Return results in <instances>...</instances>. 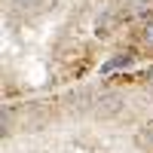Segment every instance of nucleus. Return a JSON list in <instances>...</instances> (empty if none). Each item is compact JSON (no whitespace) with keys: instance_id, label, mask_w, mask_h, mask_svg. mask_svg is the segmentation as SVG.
<instances>
[{"instance_id":"nucleus-2","label":"nucleus","mask_w":153,"mask_h":153,"mask_svg":"<svg viewBox=\"0 0 153 153\" xmlns=\"http://www.w3.org/2000/svg\"><path fill=\"white\" fill-rule=\"evenodd\" d=\"M150 76H153V74H150Z\"/></svg>"},{"instance_id":"nucleus-1","label":"nucleus","mask_w":153,"mask_h":153,"mask_svg":"<svg viewBox=\"0 0 153 153\" xmlns=\"http://www.w3.org/2000/svg\"><path fill=\"white\" fill-rule=\"evenodd\" d=\"M141 37H144V43H153V19L144 25V34H141Z\"/></svg>"}]
</instances>
